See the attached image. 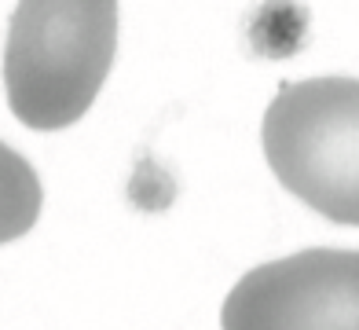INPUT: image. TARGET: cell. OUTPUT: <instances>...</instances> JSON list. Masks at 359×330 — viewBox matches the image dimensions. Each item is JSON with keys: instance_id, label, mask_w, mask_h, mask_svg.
I'll list each match as a JSON object with an SVG mask.
<instances>
[{"instance_id": "6da1fadb", "label": "cell", "mask_w": 359, "mask_h": 330, "mask_svg": "<svg viewBox=\"0 0 359 330\" xmlns=\"http://www.w3.org/2000/svg\"><path fill=\"white\" fill-rule=\"evenodd\" d=\"M118 52V0H19L4 44L8 107L59 132L88 114Z\"/></svg>"}, {"instance_id": "7a4b0ae2", "label": "cell", "mask_w": 359, "mask_h": 330, "mask_svg": "<svg viewBox=\"0 0 359 330\" xmlns=\"http://www.w3.org/2000/svg\"><path fill=\"white\" fill-rule=\"evenodd\" d=\"M260 143L275 180L326 220L359 227V81L283 85L264 110Z\"/></svg>"}, {"instance_id": "3957f363", "label": "cell", "mask_w": 359, "mask_h": 330, "mask_svg": "<svg viewBox=\"0 0 359 330\" xmlns=\"http://www.w3.org/2000/svg\"><path fill=\"white\" fill-rule=\"evenodd\" d=\"M224 330H359V250H301L257 264L220 308Z\"/></svg>"}, {"instance_id": "277c9868", "label": "cell", "mask_w": 359, "mask_h": 330, "mask_svg": "<svg viewBox=\"0 0 359 330\" xmlns=\"http://www.w3.org/2000/svg\"><path fill=\"white\" fill-rule=\"evenodd\" d=\"M41 180L19 151L0 143V246L22 239L41 217Z\"/></svg>"}]
</instances>
